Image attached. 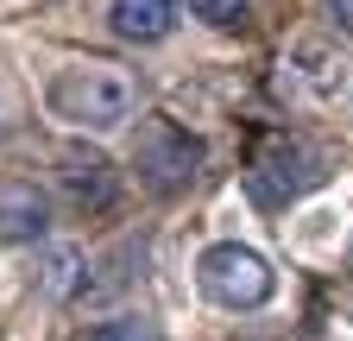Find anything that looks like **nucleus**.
<instances>
[{
	"label": "nucleus",
	"mask_w": 353,
	"mask_h": 341,
	"mask_svg": "<svg viewBox=\"0 0 353 341\" xmlns=\"http://www.w3.org/2000/svg\"><path fill=\"white\" fill-rule=\"evenodd\" d=\"M322 7L334 13V26H341V32H353V0H322Z\"/></svg>",
	"instance_id": "9b49d317"
},
{
	"label": "nucleus",
	"mask_w": 353,
	"mask_h": 341,
	"mask_svg": "<svg viewBox=\"0 0 353 341\" xmlns=\"http://www.w3.org/2000/svg\"><path fill=\"white\" fill-rule=\"evenodd\" d=\"M190 13L208 26H240L246 19V0H190Z\"/></svg>",
	"instance_id": "9d476101"
},
{
	"label": "nucleus",
	"mask_w": 353,
	"mask_h": 341,
	"mask_svg": "<svg viewBox=\"0 0 353 341\" xmlns=\"http://www.w3.org/2000/svg\"><path fill=\"white\" fill-rule=\"evenodd\" d=\"M316 184H322V158L309 152L303 139L272 133V139L259 146V158H252V190L265 202H296L303 190H316Z\"/></svg>",
	"instance_id": "20e7f679"
},
{
	"label": "nucleus",
	"mask_w": 353,
	"mask_h": 341,
	"mask_svg": "<svg viewBox=\"0 0 353 341\" xmlns=\"http://www.w3.org/2000/svg\"><path fill=\"white\" fill-rule=\"evenodd\" d=\"M132 170H139V184L152 196H183L202 170V139L190 126H176L164 114H152L139 126V146H132Z\"/></svg>",
	"instance_id": "7ed1b4c3"
},
{
	"label": "nucleus",
	"mask_w": 353,
	"mask_h": 341,
	"mask_svg": "<svg viewBox=\"0 0 353 341\" xmlns=\"http://www.w3.org/2000/svg\"><path fill=\"white\" fill-rule=\"evenodd\" d=\"M88 341H158V329L145 316H108V322L88 329Z\"/></svg>",
	"instance_id": "1a4fd4ad"
},
{
	"label": "nucleus",
	"mask_w": 353,
	"mask_h": 341,
	"mask_svg": "<svg viewBox=\"0 0 353 341\" xmlns=\"http://www.w3.org/2000/svg\"><path fill=\"white\" fill-rule=\"evenodd\" d=\"M51 234V196L32 177H0V240L7 246H32Z\"/></svg>",
	"instance_id": "39448f33"
},
{
	"label": "nucleus",
	"mask_w": 353,
	"mask_h": 341,
	"mask_svg": "<svg viewBox=\"0 0 353 341\" xmlns=\"http://www.w3.org/2000/svg\"><path fill=\"white\" fill-rule=\"evenodd\" d=\"M176 19V0H114L108 7V26L126 38V45H158Z\"/></svg>",
	"instance_id": "0eeeda50"
},
{
	"label": "nucleus",
	"mask_w": 353,
	"mask_h": 341,
	"mask_svg": "<svg viewBox=\"0 0 353 341\" xmlns=\"http://www.w3.org/2000/svg\"><path fill=\"white\" fill-rule=\"evenodd\" d=\"M196 284L214 297L221 310H259V304H272L278 272H272L265 253H252L240 240H214L202 260H196Z\"/></svg>",
	"instance_id": "f03ea898"
},
{
	"label": "nucleus",
	"mask_w": 353,
	"mask_h": 341,
	"mask_svg": "<svg viewBox=\"0 0 353 341\" xmlns=\"http://www.w3.org/2000/svg\"><path fill=\"white\" fill-rule=\"evenodd\" d=\"M82 246H70V240H51V246H44L38 253V291L44 297H70L76 284H82Z\"/></svg>",
	"instance_id": "6e6552de"
},
{
	"label": "nucleus",
	"mask_w": 353,
	"mask_h": 341,
	"mask_svg": "<svg viewBox=\"0 0 353 341\" xmlns=\"http://www.w3.org/2000/svg\"><path fill=\"white\" fill-rule=\"evenodd\" d=\"M44 101H51L57 120L82 126V133H120V126L132 120V108H139V82H132V70L120 64H70L51 76V89H44Z\"/></svg>",
	"instance_id": "f257e3e1"
},
{
	"label": "nucleus",
	"mask_w": 353,
	"mask_h": 341,
	"mask_svg": "<svg viewBox=\"0 0 353 341\" xmlns=\"http://www.w3.org/2000/svg\"><path fill=\"white\" fill-rule=\"evenodd\" d=\"M57 184H63V196H70L76 208H108L114 190H120L114 164H108L101 152H88V146H63V152H57Z\"/></svg>",
	"instance_id": "423d86ee"
}]
</instances>
